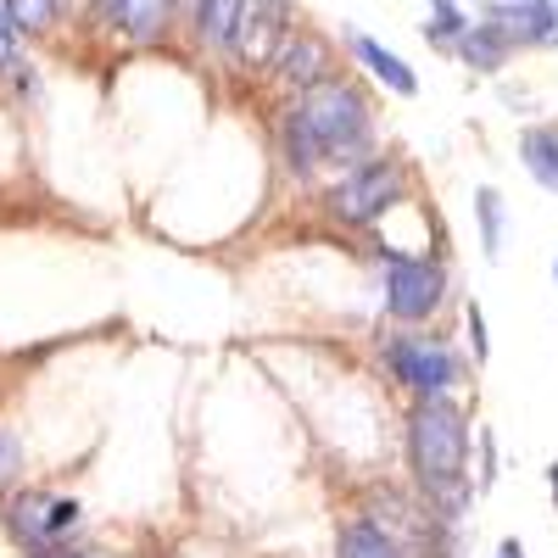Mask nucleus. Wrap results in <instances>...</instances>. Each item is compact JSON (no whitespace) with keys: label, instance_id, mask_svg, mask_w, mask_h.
Here are the masks:
<instances>
[{"label":"nucleus","instance_id":"obj_14","mask_svg":"<svg viewBox=\"0 0 558 558\" xmlns=\"http://www.w3.org/2000/svg\"><path fill=\"white\" fill-rule=\"evenodd\" d=\"M514 57H520V51H514V45H508L486 17H475V28L463 34L458 51H452V62H458L463 73H475V78H502L508 68H514Z\"/></svg>","mask_w":558,"mask_h":558},{"label":"nucleus","instance_id":"obj_8","mask_svg":"<svg viewBox=\"0 0 558 558\" xmlns=\"http://www.w3.org/2000/svg\"><path fill=\"white\" fill-rule=\"evenodd\" d=\"M296 28V12H291V0H246V12H241V28L235 39H229V68H241V73H257L268 78L274 57H279V45H286V34Z\"/></svg>","mask_w":558,"mask_h":558},{"label":"nucleus","instance_id":"obj_22","mask_svg":"<svg viewBox=\"0 0 558 558\" xmlns=\"http://www.w3.org/2000/svg\"><path fill=\"white\" fill-rule=\"evenodd\" d=\"M23 463H28L23 436H17L12 425H0V502H7V497L23 486Z\"/></svg>","mask_w":558,"mask_h":558},{"label":"nucleus","instance_id":"obj_27","mask_svg":"<svg viewBox=\"0 0 558 558\" xmlns=\"http://www.w3.org/2000/svg\"><path fill=\"white\" fill-rule=\"evenodd\" d=\"M547 274H553V291H558V252H553V268Z\"/></svg>","mask_w":558,"mask_h":558},{"label":"nucleus","instance_id":"obj_23","mask_svg":"<svg viewBox=\"0 0 558 558\" xmlns=\"http://www.w3.org/2000/svg\"><path fill=\"white\" fill-rule=\"evenodd\" d=\"M497 475H502V463H497V430L481 425L475 430V481H481V497L497 486Z\"/></svg>","mask_w":558,"mask_h":558},{"label":"nucleus","instance_id":"obj_16","mask_svg":"<svg viewBox=\"0 0 558 558\" xmlns=\"http://www.w3.org/2000/svg\"><path fill=\"white\" fill-rule=\"evenodd\" d=\"M470 213H475V246H481V263H502L508 252V202L497 184H475V196H470Z\"/></svg>","mask_w":558,"mask_h":558},{"label":"nucleus","instance_id":"obj_7","mask_svg":"<svg viewBox=\"0 0 558 558\" xmlns=\"http://www.w3.org/2000/svg\"><path fill=\"white\" fill-rule=\"evenodd\" d=\"M341 73V57H336V39L313 28V23H296L286 34V45H279V57L268 68V84L279 89V96H307L313 84L336 78Z\"/></svg>","mask_w":558,"mask_h":558},{"label":"nucleus","instance_id":"obj_21","mask_svg":"<svg viewBox=\"0 0 558 558\" xmlns=\"http://www.w3.org/2000/svg\"><path fill=\"white\" fill-rule=\"evenodd\" d=\"M28 68H34V62L23 57V34H17V23H12V12H7V0H0V84H17Z\"/></svg>","mask_w":558,"mask_h":558},{"label":"nucleus","instance_id":"obj_26","mask_svg":"<svg viewBox=\"0 0 558 558\" xmlns=\"http://www.w3.org/2000/svg\"><path fill=\"white\" fill-rule=\"evenodd\" d=\"M547 497H553V514H558V458L547 463Z\"/></svg>","mask_w":558,"mask_h":558},{"label":"nucleus","instance_id":"obj_17","mask_svg":"<svg viewBox=\"0 0 558 558\" xmlns=\"http://www.w3.org/2000/svg\"><path fill=\"white\" fill-rule=\"evenodd\" d=\"M241 12H246V0H202L196 23L184 28V34H191L196 51L229 57V39H235V28H241Z\"/></svg>","mask_w":558,"mask_h":558},{"label":"nucleus","instance_id":"obj_13","mask_svg":"<svg viewBox=\"0 0 558 558\" xmlns=\"http://www.w3.org/2000/svg\"><path fill=\"white\" fill-rule=\"evenodd\" d=\"M514 157L542 196H558V118H536L514 134Z\"/></svg>","mask_w":558,"mask_h":558},{"label":"nucleus","instance_id":"obj_10","mask_svg":"<svg viewBox=\"0 0 558 558\" xmlns=\"http://www.w3.org/2000/svg\"><path fill=\"white\" fill-rule=\"evenodd\" d=\"M341 45H347V57H352L363 84H375L380 96H397V101H418V89H425L418 84V68L408 57H397L391 45H380L375 34H363V28H347Z\"/></svg>","mask_w":558,"mask_h":558},{"label":"nucleus","instance_id":"obj_9","mask_svg":"<svg viewBox=\"0 0 558 558\" xmlns=\"http://www.w3.org/2000/svg\"><path fill=\"white\" fill-rule=\"evenodd\" d=\"M89 23L101 34H118L134 51H151L179 28V0H89Z\"/></svg>","mask_w":558,"mask_h":558},{"label":"nucleus","instance_id":"obj_28","mask_svg":"<svg viewBox=\"0 0 558 558\" xmlns=\"http://www.w3.org/2000/svg\"><path fill=\"white\" fill-rule=\"evenodd\" d=\"M502 7H520V0H502Z\"/></svg>","mask_w":558,"mask_h":558},{"label":"nucleus","instance_id":"obj_11","mask_svg":"<svg viewBox=\"0 0 558 558\" xmlns=\"http://www.w3.org/2000/svg\"><path fill=\"white\" fill-rule=\"evenodd\" d=\"M274 157H279V168H286V179L296 184V191H307V196H318L324 184H330L324 151L313 146V134H307V123L296 118L291 101H279V112H274Z\"/></svg>","mask_w":558,"mask_h":558},{"label":"nucleus","instance_id":"obj_6","mask_svg":"<svg viewBox=\"0 0 558 558\" xmlns=\"http://www.w3.org/2000/svg\"><path fill=\"white\" fill-rule=\"evenodd\" d=\"M0 520H7V536L34 553V547H57V542H78L84 531V502L45 492V486H17L7 502H0Z\"/></svg>","mask_w":558,"mask_h":558},{"label":"nucleus","instance_id":"obj_19","mask_svg":"<svg viewBox=\"0 0 558 558\" xmlns=\"http://www.w3.org/2000/svg\"><path fill=\"white\" fill-rule=\"evenodd\" d=\"M7 12H12L23 39H45V34H57V23H62V0H7Z\"/></svg>","mask_w":558,"mask_h":558},{"label":"nucleus","instance_id":"obj_24","mask_svg":"<svg viewBox=\"0 0 558 558\" xmlns=\"http://www.w3.org/2000/svg\"><path fill=\"white\" fill-rule=\"evenodd\" d=\"M23 558H112V553L84 547V542H57V547H34V553H23Z\"/></svg>","mask_w":558,"mask_h":558},{"label":"nucleus","instance_id":"obj_4","mask_svg":"<svg viewBox=\"0 0 558 558\" xmlns=\"http://www.w3.org/2000/svg\"><path fill=\"white\" fill-rule=\"evenodd\" d=\"M380 268V318L386 330H436L447 307H458L452 257L447 252H391L368 246Z\"/></svg>","mask_w":558,"mask_h":558},{"label":"nucleus","instance_id":"obj_1","mask_svg":"<svg viewBox=\"0 0 558 558\" xmlns=\"http://www.w3.org/2000/svg\"><path fill=\"white\" fill-rule=\"evenodd\" d=\"M475 413L463 397H430L402 408V463L408 486L447 531H470L481 481H475Z\"/></svg>","mask_w":558,"mask_h":558},{"label":"nucleus","instance_id":"obj_3","mask_svg":"<svg viewBox=\"0 0 558 558\" xmlns=\"http://www.w3.org/2000/svg\"><path fill=\"white\" fill-rule=\"evenodd\" d=\"M375 363H380L386 386H397L408 402L463 397L481 375L447 324H436V330H380L375 336Z\"/></svg>","mask_w":558,"mask_h":558},{"label":"nucleus","instance_id":"obj_2","mask_svg":"<svg viewBox=\"0 0 558 558\" xmlns=\"http://www.w3.org/2000/svg\"><path fill=\"white\" fill-rule=\"evenodd\" d=\"M296 107V118L307 123L313 146L324 151L330 179L363 168L368 157H380V112H375V89H368L352 68H341L336 78L313 84L307 96H286Z\"/></svg>","mask_w":558,"mask_h":558},{"label":"nucleus","instance_id":"obj_25","mask_svg":"<svg viewBox=\"0 0 558 558\" xmlns=\"http://www.w3.org/2000/svg\"><path fill=\"white\" fill-rule=\"evenodd\" d=\"M492 558H531V553H525V542H520V536H497Z\"/></svg>","mask_w":558,"mask_h":558},{"label":"nucleus","instance_id":"obj_18","mask_svg":"<svg viewBox=\"0 0 558 558\" xmlns=\"http://www.w3.org/2000/svg\"><path fill=\"white\" fill-rule=\"evenodd\" d=\"M475 17H481V12H470L463 0H425V23H418V34H425L430 51L452 57V51H458V39L475 28Z\"/></svg>","mask_w":558,"mask_h":558},{"label":"nucleus","instance_id":"obj_5","mask_svg":"<svg viewBox=\"0 0 558 558\" xmlns=\"http://www.w3.org/2000/svg\"><path fill=\"white\" fill-rule=\"evenodd\" d=\"M413 162L397 157V151H380L368 157L363 168L330 179L318 191V213L330 218L336 229H352V235H368V229H380L391 213L413 207Z\"/></svg>","mask_w":558,"mask_h":558},{"label":"nucleus","instance_id":"obj_20","mask_svg":"<svg viewBox=\"0 0 558 558\" xmlns=\"http://www.w3.org/2000/svg\"><path fill=\"white\" fill-rule=\"evenodd\" d=\"M458 318H463V352H470V363L486 375V363H492V330H486V307L475 302V296H463L458 302Z\"/></svg>","mask_w":558,"mask_h":558},{"label":"nucleus","instance_id":"obj_15","mask_svg":"<svg viewBox=\"0 0 558 558\" xmlns=\"http://www.w3.org/2000/svg\"><path fill=\"white\" fill-rule=\"evenodd\" d=\"M336 558H418L408 542H397L386 525H375L368 514H341V525H336Z\"/></svg>","mask_w":558,"mask_h":558},{"label":"nucleus","instance_id":"obj_12","mask_svg":"<svg viewBox=\"0 0 558 558\" xmlns=\"http://www.w3.org/2000/svg\"><path fill=\"white\" fill-rule=\"evenodd\" d=\"M481 17L514 45V51H558V0H520V7L486 0Z\"/></svg>","mask_w":558,"mask_h":558}]
</instances>
